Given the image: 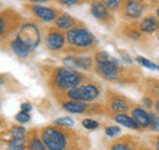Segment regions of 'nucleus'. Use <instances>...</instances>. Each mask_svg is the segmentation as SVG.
Wrapping results in <instances>:
<instances>
[{
	"mask_svg": "<svg viewBox=\"0 0 159 150\" xmlns=\"http://www.w3.org/2000/svg\"><path fill=\"white\" fill-rule=\"evenodd\" d=\"M82 126L85 129H89V130H94V129H97L99 126V124L97 121H94V120H90V118H86L82 121Z\"/></svg>",
	"mask_w": 159,
	"mask_h": 150,
	"instance_id": "nucleus-26",
	"label": "nucleus"
},
{
	"mask_svg": "<svg viewBox=\"0 0 159 150\" xmlns=\"http://www.w3.org/2000/svg\"><path fill=\"white\" fill-rule=\"evenodd\" d=\"M118 67L119 61L117 59L106 60L102 63H97V72L105 80H116L118 76Z\"/></svg>",
	"mask_w": 159,
	"mask_h": 150,
	"instance_id": "nucleus-6",
	"label": "nucleus"
},
{
	"mask_svg": "<svg viewBox=\"0 0 159 150\" xmlns=\"http://www.w3.org/2000/svg\"><path fill=\"white\" fill-rule=\"evenodd\" d=\"M41 141L48 150H64L68 142L64 132L54 126L44 129L41 133Z\"/></svg>",
	"mask_w": 159,
	"mask_h": 150,
	"instance_id": "nucleus-4",
	"label": "nucleus"
},
{
	"mask_svg": "<svg viewBox=\"0 0 159 150\" xmlns=\"http://www.w3.org/2000/svg\"><path fill=\"white\" fill-rule=\"evenodd\" d=\"M158 68H159V65H158Z\"/></svg>",
	"mask_w": 159,
	"mask_h": 150,
	"instance_id": "nucleus-41",
	"label": "nucleus"
},
{
	"mask_svg": "<svg viewBox=\"0 0 159 150\" xmlns=\"http://www.w3.org/2000/svg\"><path fill=\"white\" fill-rule=\"evenodd\" d=\"M143 104H145L147 108H151V101L148 98H143Z\"/></svg>",
	"mask_w": 159,
	"mask_h": 150,
	"instance_id": "nucleus-35",
	"label": "nucleus"
},
{
	"mask_svg": "<svg viewBox=\"0 0 159 150\" xmlns=\"http://www.w3.org/2000/svg\"><path fill=\"white\" fill-rule=\"evenodd\" d=\"M99 96V89L94 84H85V85H78V87L70 89L66 92V97L69 100L74 101H81V102H90L94 101Z\"/></svg>",
	"mask_w": 159,
	"mask_h": 150,
	"instance_id": "nucleus-5",
	"label": "nucleus"
},
{
	"mask_svg": "<svg viewBox=\"0 0 159 150\" xmlns=\"http://www.w3.org/2000/svg\"><path fill=\"white\" fill-rule=\"evenodd\" d=\"M101 3L109 9V11H116V9L121 6L122 0H101Z\"/></svg>",
	"mask_w": 159,
	"mask_h": 150,
	"instance_id": "nucleus-22",
	"label": "nucleus"
},
{
	"mask_svg": "<svg viewBox=\"0 0 159 150\" xmlns=\"http://www.w3.org/2000/svg\"><path fill=\"white\" fill-rule=\"evenodd\" d=\"M148 117H150V128L154 132H159V116L154 113H148Z\"/></svg>",
	"mask_w": 159,
	"mask_h": 150,
	"instance_id": "nucleus-24",
	"label": "nucleus"
},
{
	"mask_svg": "<svg viewBox=\"0 0 159 150\" xmlns=\"http://www.w3.org/2000/svg\"><path fill=\"white\" fill-rule=\"evenodd\" d=\"M32 3H34V4H40V3H45V2H48V0H31Z\"/></svg>",
	"mask_w": 159,
	"mask_h": 150,
	"instance_id": "nucleus-36",
	"label": "nucleus"
},
{
	"mask_svg": "<svg viewBox=\"0 0 159 150\" xmlns=\"http://www.w3.org/2000/svg\"><path fill=\"white\" fill-rule=\"evenodd\" d=\"M111 150H131V148L129 146V145H126V143L119 142V143L113 145V146H111Z\"/></svg>",
	"mask_w": 159,
	"mask_h": 150,
	"instance_id": "nucleus-30",
	"label": "nucleus"
},
{
	"mask_svg": "<svg viewBox=\"0 0 159 150\" xmlns=\"http://www.w3.org/2000/svg\"><path fill=\"white\" fill-rule=\"evenodd\" d=\"M32 12L39 19H41L43 21H47V23L53 21V20H56L58 17L56 9L49 8V7H43V6H39V4H34L32 7Z\"/></svg>",
	"mask_w": 159,
	"mask_h": 150,
	"instance_id": "nucleus-8",
	"label": "nucleus"
},
{
	"mask_svg": "<svg viewBox=\"0 0 159 150\" xmlns=\"http://www.w3.org/2000/svg\"><path fill=\"white\" fill-rule=\"evenodd\" d=\"M15 39H16L19 43H21L29 52H32L39 47L40 41H41L40 28L37 27V24L31 23V21L23 23V26L20 27Z\"/></svg>",
	"mask_w": 159,
	"mask_h": 150,
	"instance_id": "nucleus-2",
	"label": "nucleus"
},
{
	"mask_svg": "<svg viewBox=\"0 0 159 150\" xmlns=\"http://www.w3.org/2000/svg\"><path fill=\"white\" fill-rule=\"evenodd\" d=\"M105 133H106V136H109V137H116V136H118V134L121 133V128L119 126H107L105 129Z\"/></svg>",
	"mask_w": 159,
	"mask_h": 150,
	"instance_id": "nucleus-28",
	"label": "nucleus"
},
{
	"mask_svg": "<svg viewBox=\"0 0 159 150\" xmlns=\"http://www.w3.org/2000/svg\"><path fill=\"white\" fill-rule=\"evenodd\" d=\"M16 121L20 122V124H27L29 120H31V114H29L28 112H23V110H20L17 114H16Z\"/></svg>",
	"mask_w": 159,
	"mask_h": 150,
	"instance_id": "nucleus-25",
	"label": "nucleus"
},
{
	"mask_svg": "<svg viewBox=\"0 0 159 150\" xmlns=\"http://www.w3.org/2000/svg\"><path fill=\"white\" fill-rule=\"evenodd\" d=\"M45 44L51 51H60L65 44V36L60 31H51L45 39Z\"/></svg>",
	"mask_w": 159,
	"mask_h": 150,
	"instance_id": "nucleus-7",
	"label": "nucleus"
},
{
	"mask_svg": "<svg viewBox=\"0 0 159 150\" xmlns=\"http://www.w3.org/2000/svg\"><path fill=\"white\" fill-rule=\"evenodd\" d=\"M54 21H56V27L58 29H65V31H69V29L74 28V26H76V20L66 13L60 15Z\"/></svg>",
	"mask_w": 159,
	"mask_h": 150,
	"instance_id": "nucleus-16",
	"label": "nucleus"
},
{
	"mask_svg": "<svg viewBox=\"0 0 159 150\" xmlns=\"http://www.w3.org/2000/svg\"><path fill=\"white\" fill-rule=\"evenodd\" d=\"M20 108H21V110H23V112H28V113L32 110V105L29 104V102H24V104H21V106H20Z\"/></svg>",
	"mask_w": 159,
	"mask_h": 150,
	"instance_id": "nucleus-33",
	"label": "nucleus"
},
{
	"mask_svg": "<svg viewBox=\"0 0 159 150\" xmlns=\"http://www.w3.org/2000/svg\"><path fill=\"white\" fill-rule=\"evenodd\" d=\"M143 9H145L143 4L141 2H138V0H127L125 4V13L131 19L141 17L143 13Z\"/></svg>",
	"mask_w": 159,
	"mask_h": 150,
	"instance_id": "nucleus-10",
	"label": "nucleus"
},
{
	"mask_svg": "<svg viewBox=\"0 0 159 150\" xmlns=\"http://www.w3.org/2000/svg\"><path fill=\"white\" fill-rule=\"evenodd\" d=\"M137 63H139L142 67H145V68H147V69H151V71H159V68H158V65H155L154 63H151L150 60H147V59H145V57H137Z\"/></svg>",
	"mask_w": 159,
	"mask_h": 150,
	"instance_id": "nucleus-21",
	"label": "nucleus"
},
{
	"mask_svg": "<svg viewBox=\"0 0 159 150\" xmlns=\"http://www.w3.org/2000/svg\"><path fill=\"white\" fill-rule=\"evenodd\" d=\"M131 117L135 120V122L139 125V128H147L150 126V117L148 113L142 108H134Z\"/></svg>",
	"mask_w": 159,
	"mask_h": 150,
	"instance_id": "nucleus-11",
	"label": "nucleus"
},
{
	"mask_svg": "<svg viewBox=\"0 0 159 150\" xmlns=\"http://www.w3.org/2000/svg\"><path fill=\"white\" fill-rule=\"evenodd\" d=\"M11 134L12 137H25L27 130L23 126H13L11 129Z\"/></svg>",
	"mask_w": 159,
	"mask_h": 150,
	"instance_id": "nucleus-27",
	"label": "nucleus"
},
{
	"mask_svg": "<svg viewBox=\"0 0 159 150\" xmlns=\"http://www.w3.org/2000/svg\"><path fill=\"white\" fill-rule=\"evenodd\" d=\"M29 150H48V149L45 148V145L43 143L41 139L33 137L31 141H29Z\"/></svg>",
	"mask_w": 159,
	"mask_h": 150,
	"instance_id": "nucleus-20",
	"label": "nucleus"
},
{
	"mask_svg": "<svg viewBox=\"0 0 159 150\" xmlns=\"http://www.w3.org/2000/svg\"><path fill=\"white\" fill-rule=\"evenodd\" d=\"M139 28L143 33H152L159 28V21L154 16H147L141 21Z\"/></svg>",
	"mask_w": 159,
	"mask_h": 150,
	"instance_id": "nucleus-12",
	"label": "nucleus"
},
{
	"mask_svg": "<svg viewBox=\"0 0 159 150\" xmlns=\"http://www.w3.org/2000/svg\"><path fill=\"white\" fill-rule=\"evenodd\" d=\"M54 125H58V126H66V128H69V126H73L74 125V121L72 118H69V117H62V118H57V120H54V122H53Z\"/></svg>",
	"mask_w": 159,
	"mask_h": 150,
	"instance_id": "nucleus-23",
	"label": "nucleus"
},
{
	"mask_svg": "<svg viewBox=\"0 0 159 150\" xmlns=\"http://www.w3.org/2000/svg\"><path fill=\"white\" fill-rule=\"evenodd\" d=\"M8 150H25V137H12L8 141Z\"/></svg>",
	"mask_w": 159,
	"mask_h": 150,
	"instance_id": "nucleus-19",
	"label": "nucleus"
},
{
	"mask_svg": "<svg viewBox=\"0 0 159 150\" xmlns=\"http://www.w3.org/2000/svg\"><path fill=\"white\" fill-rule=\"evenodd\" d=\"M114 121L117 124L122 125V126H126V128H130V129H134V130H139V125L135 122V120L133 117L127 116L125 113H119L114 117Z\"/></svg>",
	"mask_w": 159,
	"mask_h": 150,
	"instance_id": "nucleus-15",
	"label": "nucleus"
},
{
	"mask_svg": "<svg viewBox=\"0 0 159 150\" xmlns=\"http://www.w3.org/2000/svg\"><path fill=\"white\" fill-rule=\"evenodd\" d=\"M61 4H64V6H66V7H72L74 6V4H77L78 3V0H58Z\"/></svg>",
	"mask_w": 159,
	"mask_h": 150,
	"instance_id": "nucleus-32",
	"label": "nucleus"
},
{
	"mask_svg": "<svg viewBox=\"0 0 159 150\" xmlns=\"http://www.w3.org/2000/svg\"><path fill=\"white\" fill-rule=\"evenodd\" d=\"M157 149L159 150V138H158V141H157Z\"/></svg>",
	"mask_w": 159,
	"mask_h": 150,
	"instance_id": "nucleus-38",
	"label": "nucleus"
},
{
	"mask_svg": "<svg viewBox=\"0 0 159 150\" xmlns=\"http://www.w3.org/2000/svg\"><path fill=\"white\" fill-rule=\"evenodd\" d=\"M62 63L68 67H74V68H80V69H88L92 68L93 60L90 57H77V56H68L62 60Z\"/></svg>",
	"mask_w": 159,
	"mask_h": 150,
	"instance_id": "nucleus-9",
	"label": "nucleus"
},
{
	"mask_svg": "<svg viewBox=\"0 0 159 150\" xmlns=\"http://www.w3.org/2000/svg\"><path fill=\"white\" fill-rule=\"evenodd\" d=\"M6 29H7V23H6V20H4L3 16H0V36H3L4 32H6Z\"/></svg>",
	"mask_w": 159,
	"mask_h": 150,
	"instance_id": "nucleus-31",
	"label": "nucleus"
},
{
	"mask_svg": "<svg viewBox=\"0 0 159 150\" xmlns=\"http://www.w3.org/2000/svg\"><path fill=\"white\" fill-rule=\"evenodd\" d=\"M110 109L113 112H117L118 114L125 113L129 109V104L123 98H114L111 101V104H110Z\"/></svg>",
	"mask_w": 159,
	"mask_h": 150,
	"instance_id": "nucleus-18",
	"label": "nucleus"
},
{
	"mask_svg": "<svg viewBox=\"0 0 159 150\" xmlns=\"http://www.w3.org/2000/svg\"><path fill=\"white\" fill-rule=\"evenodd\" d=\"M90 12L98 20H106L109 17V9L101 2H93L90 7Z\"/></svg>",
	"mask_w": 159,
	"mask_h": 150,
	"instance_id": "nucleus-14",
	"label": "nucleus"
},
{
	"mask_svg": "<svg viewBox=\"0 0 159 150\" xmlns=\"http://www.w3.org/2000/svg\"><path fill=\"white\" fill-rule=\"evenodd\" d=\"M121 57H122V60H125V63H127V64H131V63H133V60L129 57L126 53H122V54H121Z\"/></svg>",
	"mask_w": 159,
	"mask_h": 150,
	"instance_id": "nucleus-34",
	"label": "nucleus"
},
{
	"mask_svg": "<svg viewBox=\"0 0 159 150\" xmlns=\"http://www.w3.org/2000/svg\"><path fill=\"white\" fill-rule=\"evenodd\" d=\"M11 49H12V52L16 54V56H19V57H27L28 54L31 53L21 43H19L16 39L12 40V43H11Z\"/></svg>",
	"mask_w": 159,
	"mask_h": 150,
	"instance_id": "nucleus-17",
	"label": "nucleus"
},
{
	"mask_svg": "<svg viewBox=\"0 0 159 150\" xmlns=\"http://www.w3.org/2000/svg\"><path fill=\"white\" fill-rule=\"evenodd\" d=\"M157 15H158V17H159V7H158V9H157Z\"/></svg>",
	"mask_w": 159,
	"mask_h": 150,
	"instance_id": "nucleus-39",
	"label": "nucleus"
},
{
	"mask_svg": "<svg viewBox=\"0 0 159 150\" xmlns=\"http://www.w3.org/2000/svg\"><path fill=\"white\" fill-rule=\"evenodd\" d=\"M96 60L97 63H102V61H106V60H110V57H109V53L102 51V52H98L96 54Z\"/></svg>",
	"mask_w": 159,
	"mask_h": 150,
	"instance_id": "nucleus-29",
	"label": "nucleus"
},
{
	"mask_svg": "<svg viewBox=\"0 0 159 150\" xmlns=\"http://www.w3.org/2000/svg\"><path fill=\"white\" fill-rule=\"evenodd\" d=\"M158 40H159V35H158Z\"/></svg>",
	"mask_w": 159,
	"mask_h": 150,
	"instance_id": "nucleus-40",
	"label": "nucleus"
},
{
	"mask_svg": "<svg viewBox=\"0 0 159 150\" xmlns=\"http://www.w3.org/2000/svg\"><path fill=\"white\" fill-rule=\"evenodd\" d=\"M82 81V74L74 69L62 67L58 68L53 74V87L58 91H70L78 87Z\"/></svg>",
	"mask_w": 159,
	"mask_h": 150,
	"instance_id": "nucleus-1",
	"label": "nucleus"
},
{
	"mask_svg": "<svg viewBox=\"0 0 159 150\" xmlns=\"http://www.w3.org/2000/svg\"><path fill=\"white\" fill-rule=\"evenodd\" d=\"M62 108L65 109L66 112L69 113H74V114H78V113H84L88 109V105L85 102H81V101H74V100H69L68 102H64L62 104Z\"/></svg>",
	"mask_w": 159,
	"mask_h": 150,
	"instance_id": "nucleus-13",
	"label": "nucleus"
},
{
	"mask_svg": "<svg viewBox=\"0 0 159 150\" xmlns=\"http://www.w3.org/2000/svg\"><path fill=\"white\" fill-rule=\"evenodd\" d=\"M155 110H157V112L159 113V101H158V102L155 104Z\"/></svg>",
	"mask_w": 159,
	"mask_h": 150,
	"instance_id": "nucleus-37",
	"label": "nucleus"
},
{
	"mask_svg": "<svg viewBox=\"0 0 159 150\" xmlns=\"http://www.w3.org/2000/svg\"><path fill=\"white\" fill-rule=\"evenodd\" d=\"M65 39L70 47L78 48V49H85L93 45L94 36L90 31H88L84 27H74L72 29L66 31Z\"/></svg>",
	"mask_w": 159,
	"mask_h": 150,
	"instance_id": "nucleus-3",
	"label": "nucleus"
}]
</instances>
